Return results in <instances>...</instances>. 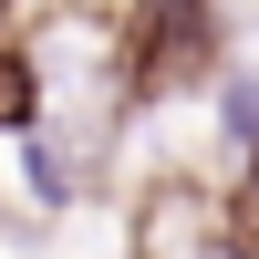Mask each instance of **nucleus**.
<instances>
[{
    "instance_id": "obj_1",
    "label": "nucleus",
    "mask_w": 259,
    "mask_h": 259,
    "mask_svg": "<svg viewBox=\"0 0 259 259\" xmlns=\"http://www.w3.org/2000/svg\"><path fill=\"white\" fill-rule=\"evenodd\" d=\"M239 41H259V31H239Z\"/></svg>"
}]
</instances>
